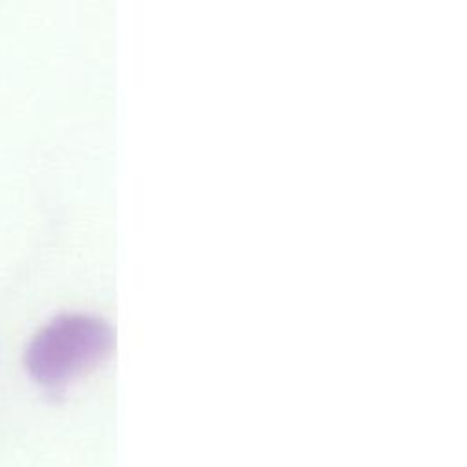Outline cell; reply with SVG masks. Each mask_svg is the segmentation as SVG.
<instances>
[{
    "instance_id": "cell-1",
    "label": "cell",
    "mask_w": 467,
    "mask_h": 467,
    "mask_svg": "<svg viewBox=\"0 0 467 467\" xmlns=\"http://www.w3.org/2000/svg\"><path fill=\"white\" fill-rule=\"evenodd\" d=\"M108 323L91 314H62L46 323L26 348L31 376L44 385H58L93 363L109 345Z\"/></svg>"
}]
</instances>
